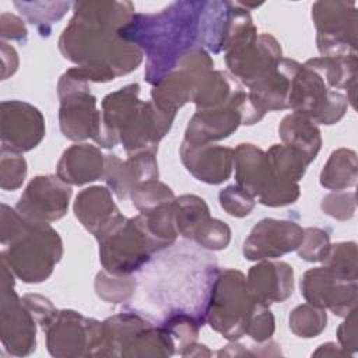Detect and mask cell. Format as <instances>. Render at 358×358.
I'll use <instances>...</instances> for the list:
<instances>
[{
    "label": "cell",
    "instance_id": "6da1fadb",
    "mask_svg": "<svg viewBox=\"0 0 358 358\" xmlns=\"http://www.w3.org/2000/svg\"><path fill=\"white\" fill-rule=\"evenodd\" d=\"M64 28L59 48L74 63L67 73L85 83H105L136 70L143 53L138 46L119 36V31L134 15L129 1H78Z\"/></svg>",
    "mask_w": 358,
    "mask_h": 358
},
{
    "label": "cell",
    "instance_id": "7a4b0ae2",
    "mask_svg": "<svg viewBox=\"0 0 358 358\" xmlns=\"http://www.w3.org/2000/svg\"><path fill=\"white\" fill-rule=\"evenodd\" d=\"M204 1H176L158 14H134L119 36L147 53L145 78L157 84L199 42V17Z\"/></svg>",
    "mask_w": 358,
    "mask_h": 358
},
{
    "label": "cell",
    "instance_id": "3957f363",
    "mask_svg": "<svg viewBox=\"0 0 358 358\" xmlns=\"http://www.w3.org/2000/svg\"><path fill=\"white\" fill-rule=\"evenodd\" d=\"M138 90V84H130L103 98L101 131L95 140L99 145L110 148L120 141L130 155L157 151L175 113L159 109L154 102H141Z\"/></svg>",
    "mask_w": 358,
    "mask_h": 358
},
{
    "label": "cell",
    "instance_id": "277c9868",
    "mask_svg": "<svg viewBox=\"0 0 358 358\" xmlns=\"http://www.w3.org/2000/svg\"><path fill=\"white\" fill-rule=\"evenodd\" d=\"M62 255L59 234L48 222L25 218L21 229L10 239L8 249L1 253V260L22 281L41 282L50 275Z\"/></svg>",
    "mask_w": 358,
    "mask_h": 358
},
{
    "label": "cell",
    "instance_id": "5b68a950",
    "mask_svg": "<svg viewBox=\"0 0 358 358\" xmlns=\"http://www.w3.org/2000/svg\"><path fill=\"white\" fill-rule=\"evenodd\" d=\"M257 305L241 271L221 270L213 280L206 317L215 331L236 340L246 333Z\"/></svg>",
    "mask_w": 358,
    "mask_h": 358
},
{
    "label": "cell",
    "instance_id": "8992f818",
    "mask_svg": "<svg viewBox=\"0 0 358 358\" xmlns=\"http://www.w3.org/2000/svg\"><path fill=\"white\" fill-rule=\"evenodd\" d=\"M98 241L103 268L116 275H127L138 270L154 252L161 250L144 228L140 215L123 218Z\"/></svg>",
    "mask_w": 358,
    "mask_h": 358
},
{
    "label": "cell",
    "instance_id": "52a82bcc",
    "mask_svg": "<svg viewBox=\"0 0 358 358\" xmlns=\"http://www.w3.org/2000/svg\"><path fill=\"white\" fill-rule=\"evenodd\" d=\"M234 165L238 186L264 206H287L299 197L298 183L277 180L267 154L253 144H239L234 150Z\"/></svg>",
    "mask_w": 358,
    "mask_h": 358
},
{
    "label": "cell",
    "instance_id": "ba28073f",
    "mask_svg": "<svg viewBox=\"0 0 358 358\" xmlns=\"http://www.w3.org/2000/svg\"><path fill=\"white\" fill-rule=\"evenodd\" d=\"M347 106V95L330 90L324 77L308 62L301 64L291 80L288 108L308 116L315 123L333 124L344 116Z\"/></svg>",
    "mask_w": 358,
    "mask_h": 358
},
{
    "label": "cell",
    "instance_id": "9c48e42d",
    "mask_svg": "<svg viewBox=\"0 0 358 358\" xmlns=\"http://www.w3.org/2000/svg\"><path fill=\"white\" fill-rule=\"evenodd\" d=\"M312 18L317 28V49L323 57L357 55L355 3L317 1L312 6Z\"/></svg>",
    "mask_w": 358,
    "mask_h": 358
},
{
    "label": "cell",
    "instance_id": "30bf717a",
    "mask_svg": "<svg viewBox=\"0 0 358 358\" xmlns=\"http://www.w3.org/2000/svg\"><path fill=\"white\" fill-rule=\"evenodd\" d=\"M60 129L70 140L94 138L101 131V112L96 110V99L90 92L85 81L64 73L59 81Z\"/></svg>",
    "mask_w": 358,
    "mask_h": 358
},
{
    "label": "cell",
    "instance_id": "8fae6325",
    "mask_svg": "<svg viewBox=\"0 0 358 358\" xmlns=\"http://www.w3.org/2000/svg\"><path fill=\"white\" fill-rule=\"evenodd\" d=\"M46 333L49 352L55 357L102 355V323L74 310L59 312Z\"/></svg>",
    "mask_w": 358,
    "mask_h": 358
},
{
    "label": "cell",
    "instance_id": "7c38bea8",
    "mask_svg": "<svg viewBox=\"0 0 358 358\" xmlns=\"http://www.w3.org/2000/svg\"><path fill=\"white\" fill-rule=\"evenodd\" d=\"M45 136V119L32 105L21 101L1 103V151L25 152Z\"/></svg>",
    "mask_w": 358,
    "mask_h": 358
},
{
    "label": "cell",
    "instance_id": "4fadbf2b",
    "mask_svg": "<svg viewBox=\"0 0 358 358\" xmlns=\"http://www.w3.org/2000/svg\"><path fill=\"white\" fill-rule=\"evenodd\" d=\"M301 294L316 308H329L334 315L347 316L355 309L357 281L341 280L326 267H316L301 278Z\"/></svg>",
    "mask_w": 358,
    "mask_h": 358
},
{
    "label": "cell",
    "instance_id": "5bb4252c",
    "mask_svg": "<svg viewBox=\"0 0 358 358\" xmlns=\"http://www.w3.org/2000/svg\"><path fill=\"white\" fill-rule=\"evenodd\" d=\"M70 196V186L59 176H36L20 197L17 211L31 221H56L66 214Z\"/></svg>",
    "mask_w": 358,
    "mask_h": 358
},
{
    "label": "cell",
    "instance_id": "9a60e30c",
    "mask_svg": "<svg viewBox=\"0 0 358 358\" xmlns=\"http://www.w3.org/2000/svg\"><path fill=\"white\" fill-rule=\"evenodd\" d=\"M303 238V228L294 221L264 218L259 221L243 242L248 260L275 259L296 250Z\"/></svg>",
    "mask_w": 358,
    "mask_h": 358
},
{
    "label": "cell",
    "instance_id": "2e32d148",
    "mask_svg": "<svg viewBox=\"0 0 358 358\" xmlns=\"http://www.w3.org/2000/svg\"><path fill=\"white\" fill-rule=\"evenodd\" d=\"M3 271L1 281V338L4 347L15 355L35 350V319L13 289Z\"/></svg>",
    "mask_w": 358,
    "mask_h": 358
},
{
    "label": "cell",
    "instance_id": "e0dca14e",
    "mask_svg": "<svg viewBox=\"0 0 358 358\" xmlns=\"http://www.w3.org/2000/svg\"><path fill=\"white\" fill-rule=\"evenodd\" d=\"M154 155L155 152L141 151L130 155L126 161H122L117 155L105 158V180L119 199L130 196L131 190L140 183L157 180L158 166Z\"/></svg>",
    "mask_w": 358,
    "mask_h": 358
},
{
    "label": "cell",
    "instance_id": "ac0fdd59",
    "mask_svg": "<svg viewBox=\"0 0 358 358\" xmlns=\"http://www.w3.org/2000/svg\"><path fill=\"white\" fill-rule=\"evenodd\" d=\"M180 159L186 169L199 180L218 185L227 180L234 166V150L213 144L180 145Z\"/></svg>",
    "mask_w": 358,
    "mask_h": 358
},
{
    "label": "cell",
    "instance_id": "d6986e66",
    "mask_svg": "<svg viewBox=\"0 0 358 358\" xmlns=\"http://www.w3.org/2000/svg\"><path fill=\"white\" fill-rule=\"evenodd\" d=\"M246 284L259 303L284 302L292 295L294 270L285 262H262L250 268Z\"/></svg>",
    "mask_w": 358,
    "mask_h": 358
},
{
    "label": "cell",
    "instance_id": "ffe728a7",
    "mask_svg": "<svg viewBox=\"0 0 358 358\" xmlns=\"http://www.w3.org/2000/svg\"><path fill=\"white\" fill-rule=\"evenodd\" d=\"M74 213L83 227L94 234L96 239L124 218L113 203L110 192L101 186L84 189L76 197Z\"/></svg>",
    "mask_w": 358,
    "mask_h": 358
},
{
    "label": "cell",
    "instance_id": "44dd1931",
    "mask_svg": "<svg viewBox=\"0 0 358 358\" xmlns=\"http://www.w3.org/2000/svg\"><path fill=\"white\" fill-rule=\"evenodd\" d=\"M105 173V158L102 152L90 144H74L67 148L59 164L57 176L70 185L94 182Z\"/></svg>",
    "mask_w": 358,
    "mask_h": 358
},
{
    "label": "cell",
    "instance_id": "7402d4cb",
    "mask_svg": "<svg viewBox=\"0 0 358 358\" xmlns=\"http://www.w3.org/2000/svg\"><path fill=\"white\" fill-rule=\"evenodd\" d=\"M239 90L236 81L220 70H207L194 83L192 101L197 110L217 109L227 105L232 95Z\"/></svg>",
    "mask_w": 358,
    "mask_h": 358
},
{
    "label": "cell",
    "instance_id": "603a6c76",
    "mask_svg": "<svg viewBox=\"0 0 358 358\" xmlns=\"http://www.w3.org/2000/svg\"><path fill=\"white\" fill-rule=\"evenodd\" d=\"M278 133L285 145L302 151L309 162L316 158L322 147L320 131L315 122L298 112H292L281 120Z\"/></svg>",
    "mask_w": 358,
    "mask_h": 358
},
{
    "label": "cell",
    "instance_id": "cb8c5ba5",
    "mask_svg": "<svg viewBox=\"0 0 358 358\" xmlns=\"http://www.w3.org/2000/svg\"><path fill=\"white\" fill-rule=\"evenodd\" d=\"M357 182V154L352 150L333 151L320 173V185L331 190H343Z\"/></svg>",
    "mask_w": 358,
    "mask_h": 358
},
{
    "label": "cell",
    "instance_id": "d4e9b609",
    "mask_svg": "<svg viewBox=\"0 0 358 358\" xmlns=\"http://www.w3.org/2000/svg\"><path fill=\"white\" fill-rule=\"evenodd\" d=\"M266 154L274 178L282 183H298L310 164L302 151L285 144H274Z\"/></svg>",
    "mask_w": 358,
    "mask_h": 358
},
{
    "label": "cell",
    "instance_id": "484cf974",
    "mask_svg": "<svg viewBox=\"0 0 358 358\" xmlns=\"http://www.w3.org/2000/svg\"><path fill=\"white\" fill-rule=\"evenodd\" d=\"M173 217L178 234L193 239L196 231L210 218V210L201 197L185 194L173 200Z\"/></svg>",
    "mask_w": 358,
    "mask_h": 358
},
{
    "label": "cell",
    "instance_id": "4316f807",
    "mask_svg": "<svg viewBox=\"0 0 358 358\" xmlns=\"http://www.w3.org/2000/svg\"><path fill=\"white\" fill-rule=\"evenodd\" d=\"M322 262L323 267L336 277L345 281H357V245L354 242L331 245Z\"/></svg>",
    "mask_w": 358,
    "mask_h": 358
},
{
    "label": "cell",
    "instance_id": "83f0119b",
    "mask_svg": "<svg viewBox=\"0 0 358 358\" xmlns=\"http://www.w3.org/2000/svg\"><path fill=\"white\" fill-rule=\"evenodd\" d=\"M326 313L310 303L296 306L289 315V329L298 337H316L326 327Z\"/></svg>",
    "mask_w": 358,
    "mask_h": 358
},
{
    "label": "cell",
    "instance_id": "f1b7e54d",
    "mask_svg": "<svg viewBox=\"0 0 358 358\" xmlns=\"http://www.w3.org/2000/svg\"><path fill=\"white\" fill-rule=\"evenodd\" d=\"M130 196H131L133 204L141 214L148 213L159 206L172 203L175 200L172 190L166 185L158 180L140 183L131 190Z\"/></svg>",
    "mask_w": 358,
    "mask_h": 358
},
{
    "label": "cell",
    "instance_id": "f546056e",
    "mask_svg": "<svg viewBox=\"0 0 358 358\" xmlns=\"http://www.w3.org/2000/svg\"><path fill=\"white\" fill-rule=\"evenodd\" d=\"M134 287H136L134 278L127 275L110 274L106 270L102 273H98L95 280V289L99 298L113 303L127 301L133 295Z\"/></svg>",
    "mask_w": 358,
    "mask_h": 358
},
{
    "label": "cell",
    "instance_id": "4dcf8cb0",
    "mask_svg": "<svg viewBox=\"0 0 358 358\" xmlns=\"http://www.w3.org/2000/svg\"><path fill=\"white\" fill-rule=\"evenodd\" d=\"M53 4L52 3H48V1H41V3H18L15 1L14 6L17 8H20L21 14H24L31 24H35L38 27H50L55 21H59L64 14L66 11L69 10L70 7V3H66V1H57L56 6L48 11V8H50Z\"/></svg>",
    "mask_w": 358,
    "mask_h": 358
},
{
    "label": "cell",
    "instance_id": "1f68e13d",
    "mask_svg": "<svg viewBox=\"0 0 358 358\" xmlns=\"http://www.w3.org/2000/svg\"><path fill=\"white\" fill-rule=\"evenodd\" d=\"M193 239L206 249L221 250L225 249L231 241V229L225 222L210 217L196 231Z\"/></svg>",
    "mask_w": 358,
    "mask_h": 358
},
{
    "label": "cell",
    "instance_id": "d6a6232c",
    "mask_svg": "<svg viewBox=\"0 0 358 358\" xmlns=\"http://www.w3.org/2000/svg\"><path fill=\"white\" fill-rule=\"evenodd\" d=\"M330 246V236L324 229L309 227L303 229V238L296 250L301 259L319 262L326 257Z\"/></svg>",
    "mask_w": 358,
    "mask_h": 358
},
{
    "label": "cell",
    "instance_id": "836d02e7",
    "mask_svg": "<svg viewBox=\"0 0 358 358\" xmlns=\"http://www.w3.org/2000/svg\"><path fill=\"white\" fill-rule=\"evenodd\" d=\"M221 207L232 217H245L255 207V197L238 185H232L220 192Z\"/></svg>",
    "mask_w": 358,
    "mask_h": 358
},
{
    "label": "cell",
    "instance_id": "e575fe53",
    "mask_svg": "<svg viewBox=\"0 0 358 358\" xmlns=\"http://www.w3.org/2000/svg\"><path fill=\"white\" fill-rule=\"evenodd\" d=\"M27 175L25 159L14 152L1 151V189L15 190L18 189Z\"/></svg>",
    "mask_w": 358,
    "mask_h": 358
},
{
    "label": "cell",
    "instance_id": "d590c367",
    "mask_svg": "<svg viewBox=\"0 0 358 358\" xmlns=\"http://www.w3.org/2000/svg\"><path fill=\"white\" fill-rule=\"evenodd\" d=\"M322 210L336 220H350L355 213V194L352 192L327 194L322 200Z\"/></svg>",
    "mask_w": 358,
    "mask_h": 358
},
{
    "label": "cell",
    "instance_id": "8d00e7d4",
    "mask_svg": "<svg viewBox=\"0 0 358 358\" xmlns=\"http://www.w3.org/2000/svg\"><path fill=\"white\" fill-rule=\"evenodd\" d=\"M21 301L25 305V308L29 310V313L32 315L35 322H38L41 324L43 331H46L49 329V326L52 324V322L55 320V317L59 313L55 309V306L50 303V301L41 295L28 294Z\"/></svg>",
    "mask_w": 358,
    "mask_h": 358
},
{
    "label": "cell",
    "instance_id": "74e56055",
    "mask_svg": "<svg viewBox=\"0 0 358 358\" xmlns=\"http://www.w3.org/2000/svg\"><path fill=\"white\" fill-rule=\"evenodd\" d=\"M273 331H274V317L266 305L259 303L256 310L252 315L246 333L257 341H264L271 337Z\"/></svg>",
    "mask_w": 358,
    "mask_h": 358
},
{
    "label": "cell",
    "instance_id": "f35d334b",
    "mask_svg": "<svg viewBox=\"0 0 358 358\" xmlns=\"http://www.w3.org/2000/svg\"><path fill=\"white\" fill-rule=\"evenodd\" d=\"M357 330H355V309L347 315V319L337 330L338 341L341 343V347L347 351L355 352L357 350Z\"/></svg>",
    "mask_w": 358,
    "mask_h": 358
},
{
    "label": "cell",
    "instance_id": "ab89813d",
    "mask_svg": "<svg viewBox=\"0 0 358 358\" xmlns=\"http://www.w3.org/2000/svg\"><path fill=\"white\" fill-rule=\"evenodd\" d=\"M1 38H8V39H24L27 36V28L24 22L13 15L3 13L1 14Z\"/></svg>",
    "mask_w": 358,
    "mask_h": 358
}]
</instances>
